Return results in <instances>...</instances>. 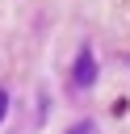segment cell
<instances>
[{
    "label": "cell",
    "mask_w": 130,
    "mask_h": 134,
    "mask_svg": "<svg viewBox=\"0 0 130 134\" xmlns=\"http://www.w3.org/2000/svg\"><path fill=\"white\" fill-rule=\"evenodd\" d=\"M71 84H75V88H92V84H96V63H92L88 50L75 59V67H71Z\"/></svg>",
    "instance_id": "obj_1"
},
{
    "label": "cell",
    "mask_w": 130,
    "mask_h": 134,
    "mask_svg": "<svg viewBox=\"0 0 130 134\" xmlns=\"http://www.w3.org/2000/svg\"><path fill=\"white\" fill-rule=\"evenodd\" d=\"M67 134H96V126H92V121H75Z\"/></svg>",
    "instance_id": "obj_2"
},
{
    "label": "cell",
    "mask_w": 130,
    "mask_h": 134,
    "mask_svg": "<svg viewBox=\"0 0 130 134\" xmlns=\"http://www.w3.org/2000/svg\"><path fill=\"white\" fill-rule=\"evenodd\" d=\"M4 113H8V92L0 88V121H4Z\"/></svg>",
    "instance_id": "obj_3"
}]
</instances>
